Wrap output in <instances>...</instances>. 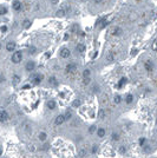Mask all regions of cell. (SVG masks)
Wrapping results in <instances>:
<instances>
[{
  "label": "cell",
  "instance_id": "1",
  "mask_svg": "<svg viewBox=\"0 0 157 158\" xmlns=\"http://www.w3.org/2000/svg\"><path fill=\"white\" fill-rule=\"evenodd\" d=\"M11 60H12V63H14V64H19V63L23 60V53H21L20 51L14 52L13 55H12V58H11Z\"/></svg>",
  "mask_w": 157,
  "mask_h": 158
},
{
  "label": "cell",
  "instance_id": "2",
  "mask_svg": "<svg viewBox=\"0 0 157 158\" xmlns=\"http://www.w3.org/2000/svg\"><path fill=\"white\" fill-rule=\"evenodd\" d=\"M31 79H32L33 85H39L41 83V80L44 79V75L43 74H32L31 75Z\"/></svg>",
  "mask_w": 157,
  "mask_h": 158
},
{
  "label": "cell",
  "instance_id": "3",
  "mask_svg": "<svg viewBox=\"0 0 157 158\" xmlns=\"http://www.w3.org/2000/svg\"><path fill=\"white\" fill-rule=\"evenodd\" d=\"M59 54H60V57H61V58L66 59V58H68V57L71 55V51H70L67 47H64V48H61V50H60Z\"/></svg>",
  "mask_w": 157,
  "mask_h": 158
},
{
  "label": "cell",
  "instance_id": "4",
  "mask_svg": "<svg viewBox=\"0 0 157 158\" xmlns=\"http://www.w3.org/2000/svg\"><path fill=\"white\" fill-rule=\"evenodd\" d=\"M10 118V115L7 111H1L0 112V123H6Z\"/></svg>",
  "mask_w": 157,
  "mask_h": 158
},
{
  "label": "cell",
  "instance_id": "5",
  "mask_svg": "<svg viewBox=\"0 0 157 158\" xmlns=\"http://www.w3.org/2000/svg\"><path fill=\"white\" fill-rule=\"evenodd\" d=\"M76 70H77V65L73 64V63H71V64H67V65H66L65 72H66V73H73Z\"/></svg>",
  "mask_w": 157,
  "mask_h": 158
},
{
  "label": "cell",
  "instance_id": "6",
  "mask_svg": "<svg viewBox=\"0 0 157 158\" xmlns=\"http://www.w3.org/2000/svg\"><path fill=\"white\" fill-rule=\"evenodd\" d=\"M97 24L101 26V28L106 27V26H108V17H103V18H101V19L97 21Z\"/></svg>",
  "mask_w": 157,
  "mask_h": 158
},
{
  "label": "cell",
  "instance_id": "7",
  "mask_svg": "<svg viewBox=\"0 0 157 158\" xmlns=\"http://www.w3.org/2000/svg\"><path fill=\"white\" fill-rule=\"evenodd\" d=\"M144 67H145V70H146L148 72H151L155 66H153V63H152L151 60H146V61L144 63Z\"/></svg>",
  "mask_w": 157,
  "mask_h": 158
},
{
  "label": "cell",
  "instance_id": "8",
  "mask_svg": "<svg viewBox=\"0 0 157 158\" xmlns=\"http://www.w3.org/2000/svg\"><path fill=\"white\" fill-rule=\"evenodd\" d=\"M64 123H65L64 115H59V116L56 117V119H54V124H56V125H61V124H64Z\"/></svg>",
  "mask_w": 157,
  "mask_h": 158
},
{
  "label": "cell",
  "instance_id": "9",
  "mask_svg": "<svg viewBox=\"0 0 157 158\" xmlns=\"http://www.w3.org/2000/svg\"><path fill=\"white\" fill-rule=\"evenodd\" d=\"M21 8H23V5H21V3L19 1V0H16V1L13 3V10L14 11H21Z\"/></svg>",
  "mask_w": 157,
  "mask_h": 158
},
{
  "label": "cell",
  "instance_id": "10",
  "mask_svg": "<svg viewBox=\"0 0 157 158\" xmlns=\"http://www.w3.org/2000/svg\"><path fill=\"white\" fill-rule=\"evenodd\" d=\"M96 133H97V136H98L99 138H103V137L106 134V130H105L104 127H99V129H97Z\"/></svg>",
  "mask_w": 157,
  "mask_h": 158
},
{
  "label": "cell",
  "instance_id": "11",
  "mask_svg": "<svg viewBox=\"0 0 157 158\" xmlns=\"http://www.w3.org/2000/svg\"><path fill=\"white\" fill-rule=\"evenodd\" d=\"M126 83H128V78H126V77H122V78H121V80L118 82L117 89H122V87L124 86V84H126Z\"/></svg>",
  "mask_w": 157,
  "mask_h": 158
},
{
  "label": "cell",
  "instance_id": "12",
  "mask_svg": "<svg viewBox=\"0 0 157 158\" xmlns=\"http://www.w3.org/2000/svg\"><path fill=\"white\" fill-rule=\"evenodd\" d=\"M14 48H16V43H14V41H10V43L6 44V50H7L8 52L14 51Z\"/></svg>",
  "mask_w": 157,
  "mask_h": 158
},
{
  "label": "cell",
  "instance_id": "13",
  "mask_svg": "<svg viewBox=\"0 0 157 158\" xmlns=\"http://www.w3.org/2000/svg\"><path fill=\"white\" fill-rule=\"evenodd\" d=\"M34 67H36V64H34V61H28V63L26 64V66H25L26 71H28V72L33 71V70H34Z\"/></svg>",
  "mask_w": 157,
  "mask_h": 158
},
{
  "label": "cell",
  "instance_id": "14",
  "mask_svg": "<svg viewBox=\"0 0 157 158\" xmlns=\"http://www.w3.org/2000/svg\"><path fill=\"white\" fill-rule=\"evenodd\" d=\"M20 80H21L20 75H18V74H13V77H12V84H13V85H18V84L20 83Z\"/></svg>",
  "mask_w": 157,
  "mask_h": 158
},
{
  "label": "cell",
  "instance_id": "15",
  "mask_svg": "<svg viewBox=\"0 0 157 158\" xmlns=\"http://www.w3.org/2000/svg\"><path fill=\"white\" fill-rule=\"evenodd\" d=\"M122 33H123V30L121 27H116L112 31V36H115V37H119V36H122Z\"/></svg>",
  "mask_w": 157,
  "mask_h": 158
},
{
  "label": "cell",
  "instance_id": "16",
  "mask_svg": "<svg viewBox=\"0 0 157 158\" xmlns=\"http://www.w3.org/2000/svg\"><path fill=\"white\" fill-rule=\"evenodd\" d=\"M66 14V10H64V8H60V10H58L57 12H56V16L58 17V18H61V17H64Z\"/></svg>",
  "mask_w": 157,
  "mask_h": 158
},
{
  "label": "cell",
  "instance_id": "17",
  "mask_svg": "<svg viewBox=\"0 0 157 158\" xmlns=\"http://www.w3.org/2000/svg\"><path fill=\"white\" fill-rule=\"evenodd\" d=\"M133 102V96L131 95V93H128L126 96H125V103L126 104H131Z\"/></svg>",
  "mask_w": 157,
  "mask_h": 158
},
{
  "label": "cell",
  "instance_id": "18",
  "mask_svg": "<svg viewBox=\"0 0 157 158\" xmlns=\"http://www.w3.org/2000/svg\"><path fill=\"white\" fill-rule=\"evenodd\" d=\"M38 138H39L40 142H45V140L47 139V133H46V132H40L39 136H38Z\"/></svg>",
  "mask_w": 157,
  "mask_h": 158
},
{
  "label": "cell",
  "instance_id": "19",
  "mask_svg": "<svg viewBox=\"0 0 157 158\" xmlns=\"http://www.w3.org/2000/svg\"><path fill=\"white\" fill-rule=\"evenodd\" d=\"M76 50L79 52V53H83V52L85 51V45H84V44H78L77 47H76Z\"/></svg>",
  "mask_w": 157,
  "mask_h": 158
},
{
  "label": "cell",
  "instance_id": "20",
  "mask_svg": "<svg viewBox=\"0 0 157 158\" xmlns=\"http://www.w3.org/2000/svg\"><path fill=\"white\" fill-rule=\"evenodd\" d=\"M48 83L52 85V86H57L58 85V82H57V79H56V77H50V79H48Z\"/></svg>",
  "mask_w": 157,
  "mask_h": 158
},
{
  "label": "cell",
  "instance_id": "21",
  "mask_svg": "<svg viewBox=\"0 0 157 158\" xmlns=\"http://www.w3.org/2000/svg\"><path fill=\"white\" fill-rule=\"evenodd\" d=\"M56 106H57V105H56V102H54V100H48V102H47V107H48L50 110H54Z\"/></svg>",
  "mask_w": 157,
  "mask_h": 158
},
{
  "label": "cell",
  "instance_id": "22",
  "mask_svg": "<svg viewBox=\"0 0 157 158\" xmlns=\"http://www.w3.org/2000/svg\"><path fill=\"white\" fill-rule=\"evenodd\" d=\"M105 116H106L105 110H104V109H101V110L98 111V118H99V119H104V118H105Z\"/></svg>",
  "mask_w": 157,
  "mask_h": 158
},
{
  "label": "cell",
  "instance_id": "23",
  "mask_svg": "<svg viewBox=\"0 0 157 158\" xmlns=\"http://www.w3.org/2000/svg\"><path fill=\"white\" fill-rule=\"evenodd\" d=\"M81 105H82L81 99H74V100L72 102V106H73V107H76V109H77V107H79Z\"/></svg>",
  "mask_w": 157,
  "mask_h": 158
},
{
  "label": "cell",
  "instance_id": "24",
  "mask_svg": "<svg viewBox=\"0 0 157 158\" xmlns=\"http://www.w3.org/2000/svg\"><path fill=\"white\" fill-rule=\"evenodd\" d=\"M32 25V23L28 20V19H26V20H24V23H23V28H25V30H27L30 26Z\"/></svg>",
  "mask_w": 157,
  "mask_h": 158
},
{
  "label": "cell",
  "instance_id": "25",
  "mask_svg": "<svg viewBox=\"0 0 157 158\" xmlns=\"http://www.w3.org/2000/svg\"><path fill=\"white\" fill-rule=\"evenodd\" d=\"M113 102H115V104H121L122 103V96L121 95H116L115 96V98H113Z\"/></svg>",
  "mask_w": 157,
  "mask_h": 158
},
{
  "label": "cell",
  "instance_id": "26",
  "mask_svg": "<svg viewBox=\"0 0 157 158\" xmlns=\"http://www.w3.org/2000/svg\"><path fill=\"white\" fill-rule=\"evenodd\" d=\"M86 154H88V151H86V149H82V150H79V152H78V156H79L81 158L85 157Z\"/></svg>",
  "mask_w": 157,
  "mask_h": 158
},
{
  "label": "cell",
  "instance_id": "27",
  "mask_svg": "<svg viewBox=\"0 0 157 158\" xmlns=\"http://www.w3.org/2000/svg\"><path fill=\"white\" fill-rule=\"evenodd\" d=\"M111 139H112L113 142H118V140H119V134H118L117 132H112V134H111Z\"/></svg>",
  "mask_w": 157,
  "mask_h": 158
},
{
  "label": "cell",
  "instance_id": "28",
  "mask_svg": "<svg viewBox=\"0 0 157 158\" xmlns=\"http://www.w3.org/2000/svg\"><path fill=\"white\" fill-rule=\"evenodd\" d=\"M36 53H37V48H36L34 46H30V47H28V54L33 55V54H36Z\"/></svg>",
  "mask_w": 157,
  "mask_h": 158
},
{
  "label": "cell",
  "instance_id": "29",
  "mask_svg": "<svg viewBox=\"0 0 157 158\" xmlns=\"http://www.w3.org/2000/svg\"><path fill=\"white\" fill-rule=\"evenodd\" d=\"M90 74H91V71H90L89 68H85V70L83 71V78H89Z\"/></svg>",
  "mask_w": 157,
  "mask_h": 158
},
{
  "label": "cell",
  "instance_id": "30",
  "mask_svg": "<svg viewBox=\"0 0 157 158\" xmlns=\"http://www.w3.org/2000/svg\"><path fill=\"white\" fill-rule=\"evenodd\" d=\"M96 131H97V127H96V125H91V126L89 127V133H90V134H93Z\"/></svg>",
  "mask_w": 157,
  "mask_h": 158
},
{
  "label": "cell",
  "instance_id": "31",
  "mask_svg": "<svg viewBox=\"0 0 157 158\" xmlns=\"http://www.w3.org/2000/svg\"><path fill=\"white\" fill-rule=\"evenodd\" d=\"M118 151H119V153H121V154H124V153L126 152V147H125L124 145H121V146H119V149H118Z\"/></svg>",
  "mask_w": 157,
  "mask_h": 158
},
{
  "label": "cell",
  "instance_id": "32",
  "mask_svg": "<svg viewBox=\"0 0 157 158\" xmlns=\"http://www.w3.org/2000/svg\"><path fill=\"white\" fill-rule=\"evenodd\" d=\"M71 117H72V113H71L70 111H67V112L64 115V118H65V120H70V119H71Z\"/></svg>",
  "mask_w": 157,
  "mask_h": 158
},
{
  "label": "cell",
  "instance_id": "33",
  "mask_svg": "<svg viewBox=\"0 0 157 158\" xmlns=\"http://www.w3.org/2000/svg\"><path fill=\"white\" fill-rule=\"evenodd\" d=\"M90 83H91V79H90V77H89V78H84V79H83V84H84L85 86H86V85H89Z\"/></svg>",
  "mask_w": 157,
  "mask_h": 158
},
{
  "label": "cell",
  "instance_id": "34",
  "mask_svg": "<svg viewBox=\"0 0 157 158\" xmlns=\"http://www.w3.org/2000/svg\"><path fill=\"white\" fill-rule=\"evenodd\" d=\"M145 144H146V139H145L144 137L139 138V145H141V146H144Z\"/></svg>",
  "mask_w": 157,
  "mask_h": 158
},
{
  "label": "cell",
  "instance_id": "35",
  "mask_svg": "<svg viewBox=\"0 0 157 158\" xmlns=\"http://www.w3.org/2000/svg\"><path fill=\"white\" fill-rule=\"evenodd\" d=\"M106 60L108 61H113L115 60V54L112 53V54H109L108 57H106Z\"/></svg>",
  "mask_w": 157,
  "mask_h": 158
},
{
  "label": "cell",
  "instance_id": "36",
  "mask_svg": "<svg viewBox=\"0 0 157 158\" xmlns=\"http://www.w3.org/2000/svg\"><path fill=\"white\" fill-rule=\"evenodd\" d=\"M92 91H93V93H98V92L101 91V89H99V86H98V85H93Z\"/></svg>",
  "mask_w": 157,
  "mask_h": 158
},
{
  "label": "cell",
  "instance_id": "37",
  "mask_svg": "<svg viewBox=\"0 0 157 158\" xmlns=\"http://www.w3.org/2000/svg\"><path fill=\"white\" fill-rule=\"evenodd\" d=\"M143 151L148 153V152H150V151H151V147H150L149 145H144V146H143Z\"/></svg>",
  "mask_w": 157,
  "mask_h": 158
},
{
  "label": "cell",
  "instance_id": "38",
  "mask_svg": "<svg viewBox=\"0 0 157 158\" xmlns=\"http://www.w3.org/2000/svg\"><path fill=\"white\" fill-rule=\"evenodd\" d=\"M97 151H98V145H93L92 149H91V152L95 154V153H97Z\"/></svg>",
  "mask_w": 157,
  "mask_h": 158
},
{
  "label": "cell",
  "instance_id": "39",
  "mask_svg": "<svg viewBox=\"0 0 157 158\" xmlns=\"http://www.w3.org/2000/svg\"><path fill=\"white\" fill-rule=\"evenodd\" d=\"M7 13V10L5 7H1V10H0V14H6Z\"/></svg>",
  "mask_w": 157,
  "mask_h": 158
},
{
  "label": "cell",
  "instance_id": "40",
  "mask_svg": "<svg viewBox=\"0 0 157 158\" xmlns=\"http://www.w3.org/2000/svg\"><path fill=\"white\" fill-rule=\"evenodd\" d=\"M0 30H1V32H4V33H5V32H7V26H5V25H4V26L0 27Z\"/></svg>",
  "mask_w": 157,
  "mask_h": 158
},
{
  "label": "cell",
  "instance_id": "41",
  "mask_svg": "<svg viewBox=\"0 0 157 158\" xmlns=\"http://www.w3.org/2000/svg\"><path fill=\"white\" fill-rule=\"evenodd\" d=\"M103 1H104V0H93V3H95V4H102Z\"/></svg>",
  "mask_w": 157,
  "mask_h": 158
},
{
  "label": "cell",
  "instance_id": "42",
  "mask_svg": "<svg viewBox=\"0 0 157 158\" xmlns=\"http://www.w3.org/2000/svg\"><path fill=\"white\" fill-rule=\"evenodd\" d=\"M152 48H153V50H157V41H155V43L152 44Z\"/></svg>",
  "mask_w": 157,
  "mask_h": 158
},
{
  "label": "cell",
  "instance_id": "43",
  "mask_svg": "<svg viewBox=\"0 0 157 158\" xmlns=\"http://www.w3.org/2000/svg\"><path fill=\"white\" fill-rule=\"evenodd\" d=\"M51 3H52L53 5H57V4L59 3V0H51Z\"/></svg>",
  "mask_w": 157,
  "mask_h": 158
},
{
  "label": "cell",
  "instance_id": "44",
  "mask_svg": "<svg viewBox=\"0 0 157 158\" xmlns=\"http://www.w3.org/2000/svg\"><path fill=\"white\" fill-rule=\"evenodd\" d=\"M48 149V144H44V146H43V150H47Z\"/></svg>",
  "mask_w": 157,
  "mask_h": 158
},
{
  "label": "cell",
  "instance_id": "45",
  "mask_svg": "<svg viewBox=\"0 0 157 158\" xmlns=\"http://www.w3.org/2000/svg\"><path fill=\"white\" fill-rule=\"evenodd\" d=\"M30 87H31V85H28V84H27V85H25L23 89H24V90H26V89H30Z\"/></svg>",
  "mask_w": 157,
  "mask_h": 158
},
{
  "label": "cell",
  "instance_id": "46",
  "mask_svg": "<svg viewBox=\"0 0 157 158\" xmlns=\"http://www.w3.org/2000/svg\"><path fill=\"white\" fill-rule=\"evenodd\" d=\"M67 39H68V34L66 33V34L64 36V40H67Z\"/></svg>",
  "mask_w": 157,
  "mask_h": 158
},
{
  "label": "cell",
  "instance_id": "47",
  "mask_svg": "<svg viewBox=\"0 0 157 158\" xmlns=\"http://www.w3.org/2000/svg\"><path fill=\"white\" fill-rule=\"evenodd\" d=\"M97 55H98V52H95V54H93V57H92V58L95 59V58H97Z\"/></svg>",
  "mask_w": 157,
  "mask_h": 158
},
{
  "label": "cell",
  "instance_id": "48",
  "mask_svg": "<svg viewBox=\"0 0 157 158\" xmlns=\"http://www.w3.org/2000/svg\"><path fill=\"white\" fill-rule=\"evenodd\" d=\"M45 55H46V57H47V58H48V57H50V55H51V53H50V52H47V53H46V54H45Z\"/></svg>",
  "mask_w": 157,
  "mask_h": 158
},
{
  "label": "cell",
  "instance_id": "49",
  "mask_svg": "<svg viewBox=\"0 0 157 158\" xmlns=\"http://www.w3.org/2000/svg\"><path fill=\"white\" fill-rule=\"evenodd\" d=\"M1 154H3V150H1V149H0V156H1Z\"/></svg>",
  "mask_w": 157,
  "mask_h": 158
},
{
  "label": "cell",
  "instance_id": "50",
  "mask_svg": "<svg viewBox=\"0 0 157 158\" xmlns=\"http://www.w3.org/2000/svg\"><path fill=\"white\" fill-rule=\"evenodd\" d=\"M0 47H1V45H0Z\"/></svg>",
  "mask_w": 157,
  "mask_h": 158
}]
</instances>
